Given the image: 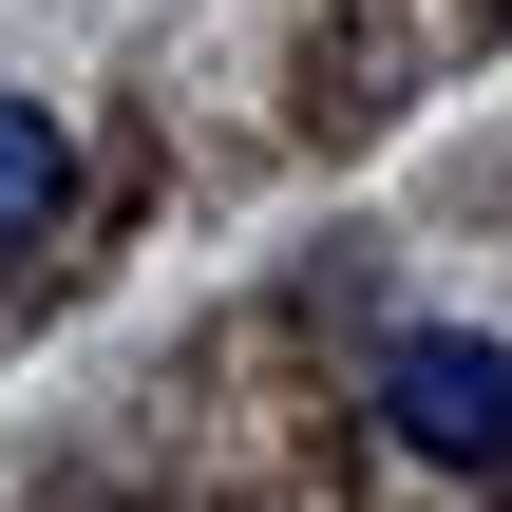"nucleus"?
Wrapping results in <instances>:
<instances>
[{"label": "nucleus", "mask_w": 512, "mask_h": 512, "mask_svg": "<svg viewBox=\"0 0 512 512\" xmlns=\"http://www.w3.org/2000/svg\"><path fill=\"white\" fill-rule=\"evenodd\" d=\"M380 437L437 456V475H512V342H475V323H399V342H380Z\"/></svg>", "instance_id": "f257e3e1"}, {"label": "nucleus", "mask_w": 512, "mask_h": 512, "mask_svg": "<svg viewBox=\"0 0 512 512\" xmlns=\"http://www.w3.org/2000/svg\"><path fill=\"white\" fill-rule=\"evenodd\" d=\"M57 209H76V133H57L38 95H0V247H38Z\"/></svg>", "instance_id": "f03ea898"}]
</instances>
